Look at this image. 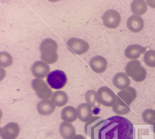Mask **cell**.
<instances>
[{
	"mask_svg": "<svg viewBox=\"0 0 155 139\" xmlns=\"http://www.w3.org/2000/svg\"><path fill=\"white\" fill-rule=\"evenodd\" d=\"M112 108L114 112L117 115L119 116L127 115L130 112V108L129 105H127V104L125 103L118 96H117L116 102Z\"/></svg>",
	"mask_w": 155,
	"mask_h": 139,
	"instance_id": "cell-22",
	"label": "cell"
},
{
	"mask_svg": "<svg viewBox=\"0 0 155 139\" xmlns=\"http://www.w3.org/2000/svg\"><path fill=\"white\" fill-rule=\"evenodd\" d=\"M97 95L99 103L107 108L112 107L116 102L117 95L107 86L100 87L97 90Z\"/></svg>",
	"mask_w": 155,
	"mask_h": 139,
	"instance_id": "cell-6",
	"label": "cell"
},
{
	"mask_svg": "<svg viewBox=\"0 0 155 139\" xmlns=\"http://www.w3.org/2000/svg\"><path fill=\"white\" fill-rule=\"evenodd\" d=\"M143 61L146 65L150 68H155V50H149L144 54Z\"/></svg>",
	"mask_w": 155,
	"mask_h": 139,
	"instance_id": "cell-26",
	"label": "cell"
},
{
	"mask_svg": "<svg viewBox=\"0 0 155 139\" xmlns=\"http://www.w3.org/2000/svg\"><path fill=\"white\" fill-rule=\"evenodd\" d=\"M112 83L115 88L122 90L130 87L131 81L126 73H118L112 79Z\"/></svg>",
	"mask_w": 155,
	"mask_h": 139,
	"instance_id": "cell-15",
	"label": "cell"
},
{
	"mask_svg": "<svg viewBox=\"0 0 155 139\" xmlns=\"http://www.w3.org/2000/svg\"><path fill=\"white\" fill-rule=\"evenodd\" d=\"M104 26L108 28L114 29L119 26L121 17L118 11L115 10H107L102 16Z\"/></svg>",
	"mask_w": 155,
	"mask_h": 139,
	"instance_id": "cell-8",
	"label": "cell"
},
{
	"mask_svg": "<svg viewBox=\"0 0 155 139\" xmlns=\"http://www.w3.org/2000/svg\"><path fill=\"white\" fill-rule=\"evenodd\" d=\"M72 139H86V138H85V136H84L83 135L78 134V135H76Z\"/></svg>",
	"mask_w": 155,
	"mask_h": 139,
	"instance_id": "cell-28",
	"label": "cell"
},
{
	"mask_svg": "<svg viewBox=\"0 0 155 139\" xmlns=\"http://www.w3.org/2000/svg\"><path fill=\"white\" fill-rule=\"evenodd\" d=\"M85 99L86 103L91 105L92 108H98L101 105L99 102L97 92L94 90H90L85 94Z\"/></svg>",
	"mask_w": 155,
	"mask_h": 139,
	"instance_id": "cell-23",
	"label": "cell"
},
{
	"mask_svg": "<svg viewBox=\"0 0 155 139\" xmlns=\"http://www.w3.org/2000/svg\"><path fill=\"white\" fill-rule=\"evenodd\" d=\"M13 63V58L10 53L7 52L0 53V66L2 68H8Z\"/></svg>",
	"mask_w": 155,
	"mask_h": 139,
	"instance_id": "cell-24",
	"label": "cell"
},
{
	"mask_svg": "<svg viewBox=\"0 0 155 139\" xmlns=\"http://www.w3.org/2000/svg\"><path fill=\"white\" fill-rule=\"evenodd\" d=\"M77 112L78 118L81 122H87L92 118V107L86 103L79 104L77 108Z\"/></svg>",
	"mask_w": 155,
	"mask_h": 139,
	"instance_id": "cell-16",
	"label": "cell"
},
{
	"mask_svg": "<svg viewBox=\"0 0 155 139\" xmlns=\"http://www.w3.org/2000/svg\"><path fill=\"white\" fill-rule=\"evenodd\" d=\"M42 61L47 64H54L58 60L59 55L57 53L58 44L52 39H46L41 42L39 46Z\"/></svg>",
	"mask_w": 155,
	"mask_h": 139,
	"instance_id": "cell-2",
	"label": "cell"
},
{
	"mask_svg": "<svg viewBox=\"0 0 155 139\" xmlns=\"http://www.w3.org/2000/svg\"><path fill=\"white\" fill-rule=\"evenodd\" d=\"M61 118L67 123L74 122L78 118L77 109L71 105L64 107L61 112Z\"/></svg>",
	"mask_w": 155,
	"mask_h": 139,
	"instance_id": "cell-19",
	"label": "cell"
},
{
	"mask_svg": "<svg viewBox=\"0 0 155 139\" xmlns=\"http://www.w3.org/2000/svg\"><path fill=\"white\" fill-rule=\"evenodd\" d=\"M21 128L17 123L11 122L4 127H2L0 131L2 139H17L19 136Z\"/></svg>",
	"mask_w": 155,
	"mask_h": 139,
	"instance_id": "cell-9",
	"label": "cell"
},
{
	"mask_svg": "<svg viewBox=\"0 0 155 139\" xmlns=\"http://www.w3.org/2000/svg\"><path fill=\"white\" fill-rule=\"evenodd\" d=\"M56 106L52 100H41L37 103V110L39 115L43 116L51 115L55 111Z\"/></svg>",
	"mask_w": 155,
	"mask_h": 139,
	"instance_id": "cell-14",
	"label": "cell"
},
{
	"mask_svg": "<svg viewBox=\"0 0 155 139\" xmlns=\"http://www.w3.org/2000/svg\"><path fill=\"white\" fill-rule=\"evenodd\" d=\"M1 72H2V74H4V75H6V74H5V71L3 69H2V70H1ZM4 76H1V81H2V80H3V79H4Z\"/></svg>",
	"mask_w": 155,
	"mask_h": 139,
	"instance_id": "cell-29",
	"label": "cell"
},
{
	"mask_svg": "<svg viewBox=\"0 0 155 139\" xmlns=\"http://www.w3.org/2000/svg\"><path fill=\"white\" fill-rule=\"evenodd\" d=\"M91 69L97 74L104 73L107 67V61L101 56H95L92 57L89 62Z\"/></svg>",
	"mask_w": 155,
	"mask_h": 139,
	"instance_id": "cell-11",
	"label": "cell"
},
{
	"mask_svg": "<svg viewBox=\"0 0 155 139\" xmlns=\"http://www.w3.org/2000/svg\"><path fill=\"white\" fill-rule=\"evenodd\" d=\"M67 46L72 53L78 55L86 53L90 48V45L87 41L77 37L70 38L67 41Z\"/></svg>",
	"mask_w": 155,
	"mask_h": 139,
	"instance_id": "cell-7",
	"label": "cell"
},
{
	"mask_svg": "<svg viewBox=\"0 0 155 139\" xmlns=\"http://www.w3.org/2000/svg\"><path fill=\"white\" fill-rule=\"evenodd\" d=\"M130 8L134 15L141 17L146 12L147 6L146 2L143 0H134L132 2Z\"/></svg>",
	"mask_w": 155,
	"mask_h": 139,
	"instance_id": "cell-21",
	"label": "cell"
},
{
	"mask_svg": "<svg viewBox=\"0 0 155 139\" xmlns=\"http://www.w3.org/2000/svg\"><path fill=\"white\" fill-rule=\"evenodd\" d=\"M141 117L144 123L148 125H153L155 123V110L152 109H146L142 113Z\"/></svg>",
	"mask_w": 155,
	"mask_h": 139,
	"instance_id": "cell-25",
	"label": "cell"
},
{
	"mask_svg": "<svg viewBox=\"0 0 155 139\" xmlns=\"http://www.w3.org/2000/svg\"><path fill=\"white\" fill-rule=\"evenodd\" d=\"M146 48L139 44H131L125 50V56L131 60H137L141 54L146 53Z\"/></svg>",
	"mask_w": 155,
	"mask_h": 139,
	"instance_id": "cell-13",
	"label": "cell"
},
{
	"mask_svg": "<svg viewBox=\"0 0 155 139\" xmlns=\"http://www.w3.org/2000/svg\"><path fill=\"white\" fill-rule=\"evenodd\" d=\"M126 26L127 29L132 33H139L144 28V21L140 16L133 15L127 19Z\"/></svg>",
	"mask_w": 155,
	"mask_h": 139,
	"instance_id": "cell-12",
	"label": "cell"
},
{
	"mask_svg": "<svg viewBox=\"0 0 155 139\" xmlns=\"http://www.w3.org/2000/svg\"><path fill=\"white\" fill-rule=\"evenodd\" d=\"M32 90L41 100H46L52 97L53 92L44 80L41 79H34L31 81Z\"/></svg>",
	"mask_w": 155,
	"mask_h": 139,
	"instance_id": "cell-5",
	"label": "cell"
},
{
	"mask_svg": "<svg viewBox=\"0 0 155 139\" xmlns=\"http://www.w3.org/2000/svg\"><path fill=\"white\" fill-rule=\"evenodd\" d=\"M59 134L64 139H72L76 136L74 126L71 123L62 122L59 127Z\"/></svg>",
	"mask_w": 155,
	"mask_h": 139,
	"instance_id": "cell-18",
	"label": "cell"
},
{
	"mask_svg": "<svg viewBox=\"0 0 155 139\" xmlns=\"http://www.w3.org/2000/svg\"><path fill=\"white\" fill-rule=\"evenodd\" d=\"M46 81L48 85L54 90H61L68 83V77L64 71L54 70L50 72L47 76Z\"/></svg>",
	"mask_w": 155,
	"mask_h": 139,
	"instance_id": "cell-4",
	"label": "cell"
},
{
	"mask_svg": "<svg viewBox=\"0 0 155 139\" xmlns=\"http://www.w3.org/2000/svg\"><path fill=\"white\" fill-rule=\"evenodd\" d=\"M137 95L136 90L132 87H128V88L119 92L117 94V96L129 106L135 100Z\"/></svg>",
	"mask_w": 155,
	"mask_h": 139,
	"instance_id": "cell-17",
	"label": "cell"
},
{
	"mask_svg": "<svg viewBox=\"0 0 155 139\" xmlns=\"http://www.w3.org/2000/svg\"><path fill=\"white\" fill-rule=\"evenodd\" d=\"M126 74L129 77L136 82H142L146 79L147 71L141 65V62L137 60H131L126 64Z\"/></svg>",
	"mask_w": 155,
	"mask_h": 139,
	"instance_id": "cell-3",
	"label": "cell"
},
{
	"mask_svg": "<svg viewBox=\"0 0 155 139\" xmlns=\"http://www.w3.org/2000/svg\"><path fill=\"white\" fill-rule=\"evenodd\" d=\"M147 4L149 5L150 6L152 7V8H155V1H150V0H147Z\"/></svg>",
	"mask_w": 155,
	"mask_h": 139,
	"instance_id": "cell-27",
	"label": "cell"
},
{
	"mask_svg": "<svg viewBox=\"0 0 155 139\" xmlns=\"http://www.w3.org/2000/svg\"><path fill=\"white\" fill-rule=\"evenodd\" d=\"M97 139H134V125L122 116H111L99 127Z\"/></svg>",
	"mask_w": 155,
	"mask_h": 139,
	"instance_id": "cell-1",
	"label": "cell"
},
{
	"mask_svg": "<svg viewBox=\"0 0 155 139\" xmlns=\"http://www.w3.org/2000/svg\"><path fill=\"white\" fill-rule=\"evenodd\" d=\"M51 68L48 64L42 61H35L32 64L31 72L32 75L36 79H44L50 73Z\"/></svg>",
	"mask_w": 155,
	"mask_h": 139,
	"instance_id": "cell-10",
	"label": "cell"
},
{
	"mask_svg": "<svg viewBox=\"0 0 155 139\" xmlns=\"http://www.w3.org/2000/svg\"><path fill=\"white\" fill-rule=\"evenodd\" d=\"M52 101L56 107L61 108V107L67 105L69 101V97L66 92L62 90H57L53 93Z\"/></svg>",
	"mask_w": 155,
	"mask_h": 139,
	"instance_id": "cell-20",
	"label": "cell"
}]
</instances>
